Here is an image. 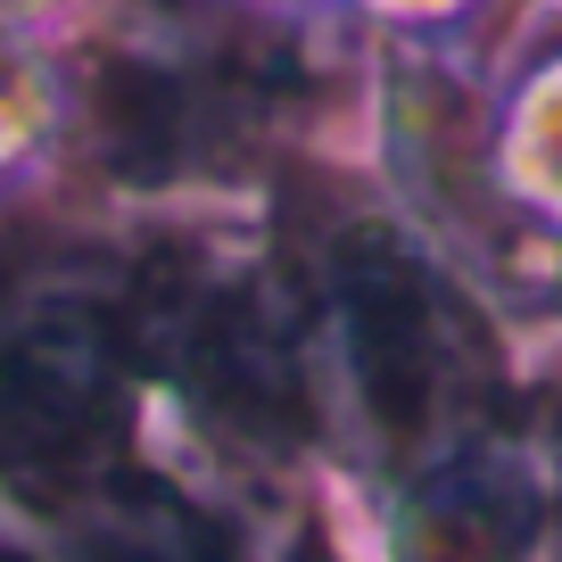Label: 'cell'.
<instances>
[{"label": "cell", "mask_w": 562, "mask_h": 562, "mask_svg": "<svg viewBox=\"0 0 562 562\" xmlns=\"http://www.w3.org/2000/svg\"><path fill=\"white\" fill-rule=\"evenodd\" d=\"M339 339H348L364 405L389 430L439 422L447 389L463 372V339L447 323V306L422 290V273H405L389 248H356L339 265Z\"/></svg>", "instance_id": "obj_1"}, {"label": "cell", "mask_w": 562, "mask_h": 562, "mask_svg": "<svg viewBox=\"0 0 562 562\" xmlns=\"http://www.w3.org/2000/svg\"><path fill=\"white\" fill-rule=\"evenodd\" d=\"M116 405V331L100 315H42L0 348V472L83 456Z\"/></svg>", "instance_id": "obj_2"}, {"label": "cell", "mask_w": 562, "mask_h": 562, "mask_svg": "<svg viewBox=\"0 0 562 562\" xmlns=\"http://www.w3.org/2000/svg\"><path fill=\"white\" fill-rule=\"evenodd\" d=\"M83 562H224L215 521L166 480H108L83 496Z\"/></svg>", "instance_id": "obj_3"}]
</instances>
